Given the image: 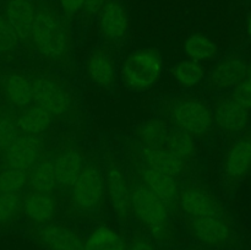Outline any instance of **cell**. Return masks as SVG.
Returning a JSON list of instances; mask_svg holds the SVG:
<instances>
[{"label":"cell","mask_w":251,"mask_h":250,"mask_svg":"<svg viewBox=\"0 0 251 250\" xmlns=\"http://www.w3.org/2000/svg\"><path fill=\"white\" fill-rule=\"evenodd\" d=\"M69 190L71 205L82 213L96 212L105 199L104 173L98 166L85 164Z\"/></svg>","instance_id":"6"},{"label":"cell","mask_w":251,"mask_h":250,"mask_svg":"<svg viewBox=\"0 0 251 250\" xmlns=\"http://www.w3.org/2000/svg\"><path fill=\"white\" fill-rule=\"evenodd\" d=\"M22 195L16 193L0 194V225H7L21 215Z\"/></svg>","instance_id":"31"},{"label":"cell","mask_w":251,"mask_h":250,"mask_svg":"<svg viewBox=\"0 0 251 250\" xmlns=\"http://www.w3.org/2000/svg\"><path fill=\"white\" fill-rule=\"evenodd\" d=\"M32 78L34 103L46 109L53 119L68 120L75 114V95L63 80L48 74Z\"/></svg>","instance_id":"5"},{"label":"cell","mask_w":251,"mask_h":250,"mask_svg":"<svg viewBox=\"0 0 251 250\" xmlns=\"http://www.w3.org/2000/svg\"><path fill=\"white\" fill-rule=\"evenodd\" d=\"M19 135L20 132L16 126V120L10 115L2 114L0 119V150L5 151Z\"/></svg>","instance_id":"33"},{"label":"cell","mask_w":251,"mask_h":250,"mask_svg":"<svg viewBox=\"0 0 251 250\" xmlns=\"http://www.w3.org/2000/svg\"><path fill=\"white\" fill-rule=\"evenodd\" d=\"M130 206L131 215L154 243L166 244L173 239L172 210L140 180L130 184Z\"/></svg>","instance_id":"2"},{"label":"cell","mask_w":251,"mask_h":250,"mask_svg":"<svg viewBox=\"0 0 251 250\" xmlns=\"http://www.w3.org/2000/svg\"><path fill=\"white\" fill-rule=\"evenodd\" d=\"M176 206L180 208L186 218L223 212L215 196L198 185H186L180 188Z\"/></svg>","instance_id":"15"},{"label":"cell","mask_w":251,"mask_h":250,"mask_svg":"<svg viewBox=\"0 0 251 250\" xmlns=\"http://www.w3.org/2000/svg\"><path fill=\"white\" fill-rule=\"evenodd\" d=\"M212 113L213 125L225 134H239L249 123V110L239 104L232 96L216 100Z\"/></svg>","instance_id":"13"},{"label":"cell","mask_w":251,"mask_h":250,"mask_svg":"<svg viewBox=\"0 0 251 250\" xmlns=\"http://www.w3.org/2000/svg\"><path fill=\"white\" fill-rule=\"evenodd\" d=\"M251 169V135L240 136L228 147L223 159V171L232 180L244 178Z\"/></svg>","instance_id":"20"},{"label":"cell","mask_w":251,"mask_h":250,"mask_svg":"<svg viewBox=\"0 0 251 250\" xmlns=\"http://www.w3.org/2000/svg\"><path fill=\"white\" fill-rule=\"evenodd\" d=\"M58 186L69 189L80 172L85 167L86 162L83 154L76 149H65L53 157Z\"/></svg>","instance_id":"23"},{"label":"cell","mask_w":251,"mask_h":250,"mask_svg":"<svg viewBox=\"0 0 251 250\" xmlns=\"http://www.w3.org/2000/svg\"><path fill=\"white\" fill-rule=\"evenodd\" d=\"M137 176H139V180L152 193L156 194L162 201H164L171 210H173L174 206H176L179 193H180L178 178L159 173L144 166L140 167Z\"/></svg>","instance_id":"19"},{"label":"cell","mask_w":251,"mask_h":250,"mask_svg":"<svg viewBox=\"0 0 251 250\" xmlns=\"http://www.w3.org/2000/svg\"><path fill=\"white\" fill-rule=\"evenodd\" d=\"M39 56L48 61L65 60L73 48V32L68 17L50 4H39L29 39Z\"/></svg>","instance_id":"1"},{"label":"cell","mask_w":251,"mask_h":250,"mask_svg":"<svg viewBox=\"0 0 251 250\" xmlns=\"http://www.w3.org/2000/svg\"><path fill=\"white\" fill-rule=\"evenodd\" d=\"M19 44V38L4 15H0V55L10 54Z\"/></svg>","instance_id":"32"},{"label":"cell","mask_w":251,"mask_h":250,"mask_svg":"<svg viewBox=\"0 0 251 250\" xmlns=\"http://www.w3.org/2000/svg\"><path fill=\"white\" fill-rule=\"evenodd\" d=\"M172 77L183 90H194L205 81L206 71L202 64L186 58L173 65Z\"/></svg>","instance_id":"27"},{"label":"cell","mask_w":251,"mask_h":250,"mask_svg":"<svg viewBox=\"0 0 251 250\" xmlns=\"http://www.w3.org/2000/svg\"><path fill=\"white\" fill-rule=\"evenodd\" d=\"M59 10L65 17H74L85 10L86 0H58Z\"/></svg>","instance_id":"35"},{"label":"cell","mask_w":251,"mask_h":250,"mask_svg":"<svg viewBox=\"0 0 251 250\" xmlns=\"http://www.w3.org/2000/svg\"><path fill=\"white\" fill-rule=\"evenodd\" d=\"M126 250H157V245L147 235H136L127 243Z\"/></svg>","instance_id":"36"},{"label":"cell","mask_w":251,"mask_h":250,"mask_svg":"<svg viewBox=\"0 0 251 250\" xmlns=\"http://www.w3.org/2000/svg\"><path fill=\"white\" fill-rule=\"evenodd\" d=\"M105 1L107 0H86L85 11H87V14L92 15V16L97 15L103 7V5L105 4Z\"/></svg>","instance_id":"37"},{"label":"cell","mask_w":251,"mask_h":250,"mask_svg":"<svg viewBox=\"0 0 251 250\" xmlns=\"http://www.w3.org/2000/svg\"><path fill=\"white\" fill-rule=\"evenodd\" d=\"M86 77L100 88H112L119 76L117 63L107 49H93L85 61Z\"/></svg>","instance_id":"14"},{"label":"cell","mask_w":251,"mask_h":250,"mask_svg":"<svg viewBox=\"0 0 251 250\" xmlns=\"http://www.w3.org/2000/svg\"><path fill=\"white\" fill-rule=\"evenodd\" d=\"M163 70L164 60L161 51L153 47H145L127 54L120 65L119 77L126 88L144 92L157 85Z\"/></svg>","instance_id":"4"},{"label":"cell","mask_w":251,"mask_h":250,"mask_svg":"<svg viewBox=\"0 0 251 250\" xmlns=\"http://www.w3.org/2000/svg\"><path fill=\"white\" fill-rule=\"evenodd\" d=\"M21 213L28 222L38 227L51 222L58 213V201L53 194L29 191L22 196Z\"/></svg>","instance_id":"16"},{"label":"cell","mask_w":251,"mask_h":250,"mask_svg":"<svg viewBox=\"0 0 251 250\" xmlns=\"http://www.w3.org/2000/svg\"><path fill=\"white\" fill-rule=\"evenodd\" d=\"M247 33H248V36L251 38V11H250L249 16H248V20H247Z\"/></svg>","instance_id":"38"},{"label":"cell","mask_w":251,"mask_h":250,"mask_svg":"<svg viewBox=\"0 0 251 250\" xmlns=\"http://www.w3.org/2000/svg\"><path fill=\"white\" fill-rule=\"evenodd\" d=\"M1 117H2V112H1V109H0V119H1Z\"/></svg>","instance_id":"41"},{"label":"cell","mask_w":251,"mask_h":250,"mask_svg":"<svg viewBox=\"0 0 251 250\" xmlns=\"http://www.w3.org/2000/svg\"><path fill=\"white\" fill-rule=\"evenodd\" d=\"M42 136L20 134L4 151L5 167L28 172L44 156Z\"/></svg>","instance_id":"11"},{"label":"cell","mask_w":251,"mask_h":250,"mask_svg":"<svg viewBox=\"0 0 251 250\" xmlns=\"http://www.w3.org/2000/svg\"><path fill=\"white\" fill-rule=\"evenodd\" d=\"M27 186L31 191L44 194H53L58 186L53 157L43 156L28 172Z\"/></svg>","instance_id":"25"},{"label":"cell","mask_w":251,"mask_h":250,"mask_svg":"<svg viewBox=\"0 0 251 250\" xmlns=\"http://www.w3.org/2000/svg\"><path fill=\"white\" fill-rule=\"evenodd\" d=\"M162 118L169 125L194 137H203L213 129L212 107L199 96L181 95L162 105Z\"/></svg>","instance_id":"3"},{"label":"cell","mask_w":251,"mask_h":250,"mask_svg":"<svg viewBox=\"0 0 251 250\" xmlns=\"http://www.w3.org/2000/svg\"><path fill=\"white\" fill-rule=\"evenodd\" d=\"M142 166L178 178L185 169V162L163 147H141Z\"/></svg>","instance_id":"22"},{"label":"cell","mask_w":251,"mask_h":250,"mask_svg":"<svg viewBox=\"0 0 251 250\" xmlns=\"http://www.w3.org/2000/svg\"><path fill=\"white\" fill-rule=\"evenodd\" d=\"M248 78L251 80V60L248 63Z\"/></svg>","instance_id":"39"},{"label":"cell","mask_w":251,"mask_h":250,"mask_svg":"<svg viewBox=\"0 0 251 250\" xmlns=\"http://www.w3.org/2000/svg\"><path fill=\"white\" fill-rule=\"evenodd\" d=\"M34 238L44 250H83V235L68 223L51 221L38 225Z\"/></svg>","instance_id":"9"},{"label":"cell","mask_w":251,"mask_h":250,"mask_svg":"<svg viewBox=\"0 0 251 250\" xmlns=\"http://www.w3.org/2000/svg\"><path fill=\"white\" fill-rule=\"evenodd\" d=\"M163 149H166L167 151L173 153L179 159L188 163L196 154L195 137L171 125V129H169L166 141H164Z\"/></svg>","instance_id":"29"},{"label":"cell","mask_w":251,"mask_h":250,"mask_svg":"<svg viewBox=\"0 0 251 250\" xmlns=\"http://www.w3.org/2000/svg\"><path fill=\"white\" fill-rule=\"evenodd\" d=\"M97 16L98 32L105 43L117 46L127 38L130 19L126 7L120 0H107Z\"/></svg>","instance_id":"8"},{"label":"cell","mask_w":251,"mask_h":250,"mask_svg":"<svg viewBox=\"0 0 251 250\" xmlns=\"http://www.w3.org/2000/svg\"><path fill=\"white\" fill-rule=\"evenodd\" d=\"M27 172L5 167L2 171H0V194H21V191L27 186Z\"/></svg>","instance_id":"30"},{"label":"cell","mask_w":251,"mask_h":250,"mask_svg":"<svg viewBox=\"0 0 251 250\" xmlns=\"http://www.w3.org/2000/svg\"><path fill=\"white\" fill-rule=\"evenodd\" d=\"M34 0H7L4 16L16 33L19 41H28L37 14Z\"/></svg>","instance_id":"18"},{"label":"cell","mask_w":251,"mask_h":250,"mask_svg":"<svg viewBox=\"0 0 251 250\" xmlns=\"http://www.w3.org/2000/svg\"><path fill=\"white\" fill-rule=\"evenodd\" d=\"M15 120L20 134L42 136L50 129L54 119L46 109L33 103L21 109V113Z\"/></svg>","instance_id":"24"},{"label":"cell","mask_w":251,"mask_h":250,"mask_svg":"<svg viewBox=\"0 0 251 250\" xmlns=\"http://www.w3.org/2000/svg\"><path fill=\"white\" fill-rule=\"evenodd\" d=\"M171 125L163 118H150L139 125L136 137L141 147H163Z\"/></svg>","instance_id":"28"},{"label":"cell","mask_w":251,"mask_h":250,"mask_svg":"<svg viewBox=\"0 0 251 250\" xmlns=\"http://www.w3.org/2000/svg\"><path fill=\"white\" fill-rule=\"evenodd\" d=\"M186 229L194 242L205 248H222L232 240L233 228L223 212L186 218Z\"/></svg>","instance_id":"7"},{"label":"cell","mask_w":251,"mask_h":250,"mask_svg":"<svg viewBox=\"0 0 251 250\" xmlns=\"http://www.w3.org/2000/svg\"><path fill=\"white\" fill-rule=\"evenodd\" d=\"M248 77V63L237 55L218 60L207 76L208 87L213 91L233 90Z\"/></svg>","instance_id":"12"},{"label":"cell","mask_w":251,"mask_h":250,"mask_svg":"<svg viewBox=\"0 0 251 250\" xmlns=\"http://www.w3.org/2000/svg\"><path fill=\"white\" fill-rule=\"evenodd\" d=\"M232 97L237 100L239 104L247 108L248 110L251 109V80L245 78L239 85L233 88Z\"/></svg>","instance_id":"34"},{"label":"cell","mask_w":251,"mask_h":250,"mask_svg":"<svg viewBox=\"0 0 251 250\" xmlns=\"http://www.w3.org/2000/svg\"><path fill=\"white\" fill-rule=\"evenodd\" d=\"M1 92L6 102L17 109L34 103L33 78L20 71L6 74L1 81Z\"/></svg>","instance_id":"17"},{"label":"cell","mask_w":251,"mask_h":250,"mask_svg":"<svg viewBox=\"0 0 251 250\" xmlns=\"http://www.w3.org/2000/svg\"><path fill=\"white\" fill-rule=\"evenodd\" d=\"M174 250H198L195 248H178V249H174Z\"/></svg>","instance_id":"40"},{"label":"cell","mask_w":251,"mask_h":250,"mask_svg":"<svg viewBox=\"0 0 251 250\" xmlns=\"http://www.w3.org/2000/svg\"><path fill=\"white\" fill-rule=\"evenodd\" d=\"M183 50L188 59L198 63H206L217 56L218 46L207 34L195 32L186 37L183 44Z\"/></svg>","instance_id":"26"},{"label":"cell","mask_w":251,"mask_h":250,"mask_svg":"<svg viewBox=\"0 0 251 250\" xmlns=\"http://www.w3.org/2000/svg\"><path fill=\"white\" fill-rule=\"evenodd\" d=\"M127 240L110 225H97L83 235V250H126Z\"/></svg>","instance_id":"21"},{"label":"cell","mask_w":251,"mask_h":250,"mask_svg":"<svg viewBox=\"0 0 251 250\" xmlns=\"http://www.w3.org/2000/svg\"><path fill=\"white\" fill-rule=\"evenodd\" d=\"M105 198L115 217L122 222H127L131 217L130 206V184L123 169L118 164H112L105 169Z\"/></svg>","instance_id":"10"}]
</instances>
